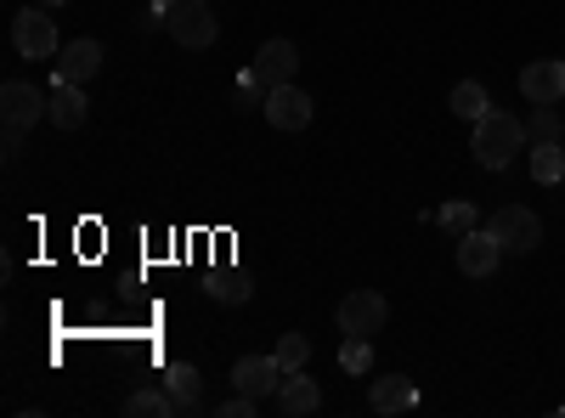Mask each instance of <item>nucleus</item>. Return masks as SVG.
<instances>
[{
    "label": "nucleus",
    "mask_w": 565,
    "mask_h": 418,
    "mask_svg": "<svg viewBox=\"0 0 565 418\" xmlns=\"http://www.w3.org/2000/svg\"><path fill=\"white\" fill-rule=\"evenodd\" d=\"M164 7H175V0H153V12H164Z\"/></svg>",
    "instance_id": "28"
},
{
    "label": "nucleus",
    "mask_w": 565,
    "mask_h": 418,
    "mask_svg": "<svg viewBox=\"0 0 565 418\" xmlns=\"http://www.w3.org/2000/svg\"><path fill=\"white\" fill-rule=\"evenodd\" d=\"M391 322V306H385V294H373V289H356V294H345L340 300V334H362V340H373Z\"/></svg>",
    "instance_id": "5"
},
{
    "label": "nucleus",
    "mask_w": 565,
    "mask_h": 418,
    "mask_svg": "<svg viewBox=\"0 0 565 418\" xmlns=\"http://www.w3.org/2000/svg\"><path fill=\"white\" fill-rule=\"evenodd\" d=\"M559 130H565V108L532 103V142H559Z\"/></svg>",
    "instance_id": "20"
},
{
    "label": "nucleus",
    "mask_w": 565,
    "mask_h": 418,
    "mask_svg": "<svg viewBox=\"0 0 565 418\" xmlns=\"http://www.w3.org/2000/svg\"><path fill=\"white\" fill-rule=\"evenodd\" d=\"M447 232H458V238H463V232L469 226H476V204H469V199H452V204H441V215H436Z\"/></svg>",
    "instance_id": "24"
},
{
    "label": "nucleus",
    "mask_w": 565,
    "mask_h": 418,
    "mask_svg": "<svg viewBox=\"0 0 565 418\" xmlns=\"http://www.w3.org/2000/svg\"><path fill=\"white\" fill-rule=\"evenodd\" d=\"M164 390L175 396V412H204V379L193 362H170L164 367Z\"/></svg>",
    "instance_id": "14"
},
{
    "label": "nucleus",
    "mask_w": 565,
    "mask_h": 418,
    "mask_svg": "<svg viewBox=\"0 0 565 418\" xmlns=\"http://www.w3.org/2000/svg\"><path fill=\"white\" fill-rule=\"evenodd\" d=\"M277 407L289 412V418H311V412L322 407V390H317V379L306 374V367H300V374H289V379H282V390H277Z\"/></svg>",
    "instance_id": "15"
},
{
    "label": "nucleus",
    "mask_w": 565,
    "mask_h": 418,
    "mask_svg": "<svg viewBox=\"0 0 565 418\" xmlns=\"http://www.w3.org/2000/svg\"><path fill=\"white\" fill-rule=\"evenodd\" d=\"M18 153H23V130L7 125V159H18Z\"/></svg>",
    "instance_id": "26"
},
{
    "label": "nucleus",
    "mask_w": 565,
    "mask_h": 418,
    "mask_svg": "<svg viewBox=\"0 0 565 418\" xmlns=\"http://www.w3.org/2000/svg\"><path fill=\"white\" fill-rule=\"evenodd\" d=\"M255 74L266 79V90H271V85H289V79L300 74V52H295V40H266L260 52H255Z\"/></svg>",
    "instance_id": "12"
},
{
    "label": "nucleus",
    "mask_w": 565,
    "mask_h": 418,
    "mask_svg": "<svg viewBox=\"0 0 565 418\" xmlns=\"http://www.w3.org/2000/svg\"><path fill=\"white\" fill-rule=\"evenodd\" d=\"M526 148V125L514 119V114H481L476 119V136H469V153H476V164H487V170H503L514 153Z\"/></svg>",
    "instance_id": "1"
},
{
    "label": "nucleus",
    "mask_w": 565,
    "mask_h": 418,
    "mask_svg": "<svg viewBox=\"0 0 565 418\" xmlns=\"http://www.w3.org/2000/svg\"><path fill=\"white\" fill-rule=\"evenodd\" d=\"M103 68V40H68L63 52H57V63H52V79H63V85H85L90 74Z\"/></svg>",
    "instance_id": "10"
},
{
    "label": "nucleus",
    "mask_w": 565,
    "mask_h": 418,
    "mask_svg": "<svg viewBox=\"0 0 565 418\" xmlns=\"http://www.w3.org/2000/svg\"><path fill=\"white\" fill-rule=\"evenodd\" d=\"M271 356L282 362V374H300V367L311 362V340H306V334H282Z\"/></svg>",
    "instance_id": "21"
},
{
    "label": "nucleus",
    "mask_w": 565,
    "mask_h": 418,
    "mask_svg": "<svg viewBox=\"0 0 565 418\" xmlns=\"http://www.w3.org/2000/svg\"><path fill=\"white\" fill-rule=\"evenodd\" d=\"M170 412H175L170 390H130L125 396V418H170Z\"/></svg>",
    "instance_id": "19"
},
{
    "label": "nucleus",
    "mask_w": 565,
    "mask_h": 418,
    "mask_svg": "<svg viewBox=\"0 0 565 418\" xmlns=\"http://www.w3.org/2000/svg\"><path fill=\"white\" fill-rule=\"evenodd\" d=\"M0 119H7L12 130H29L45 119V90L29 85V79H7L0 85Z\"/></svg>",
    "instance_id": "8"
},
{
    "label": "nucleus",
    "mask_w": 565,
    "mask_h": 418,
    "mask_svg": "<svg viewBox=\"0 0 565 418\" xmlns=\"http://www.w3.org/2000/svg\"><path fill=\"white\" fill-rule=\"evenodd\" d=\"M164 29L175 45H186V52H210V45L221 40V23L210 12V0H175V7H164Z\"/></svg>",
    "instance_id": "2"
},
{
    "label": "nucleus",
    "mask_w": 565,
    "mask_h": 418,
    "mask_svg": "<svg viewBox=\"0 0 565 418\" xmlns=\"http://www.w3.org/2000/svg\"><path fill=\"white\" fill-rule=\"evenodd\" d=\"M260 114H266L271 130H306V125H311V97H306L295 79H289V85H271L266 103H260Z\"/></svg>",
    "instance_id": "6"
},
{
    "label": "nucleus",
    "mask_w": 565,
    "mask_h": 418,
    "mask_svg": "<svg viewBox=\"0 0 565 418\" xmlns=\"http://www.w3.org/2000/svg\"><path fill=\"white\" fill-rule=\"evenodd\" d=\"M12 52L29 57V63H52L63 52V40H57V18H45V7H23L12 18Z\"/></svg>",
    "instance_id": "3"
},
{
    "label": "nucleus",
    "mask_w": 565,
    "mask_h": 418,
    "mask_svg": "<svg viewBox=\"0 0 565 418\" xmlns=\"http://www.w3.org/2000/svg\"><path fill=\"white\" fill-rule=\"evenodd\" d=\"M340 367H345V374H367V367H373V345H367L362 334H345V345H340Z\"/></svg>",
    "instance_id": "23"
},
{
    "label": "nucleus",
    "mask_w": 565,
    "mask_h": 418,
    "mask_svg": "<svg viewBox=\"0 0 565 418\" xmlns=\"http://www.w3.org/2000/svg\"><path fill=\"white\" fill-rule=\"evenodd\" d=\"M282 362L277 356H238V367H232V390H244V396H255V401H271L277 390H282Z\"/></svg>",
    "instance_id": "7"
},
{
    "label": "nucleus",
    "mask_w": 565,
    "mask_h": 418,
    "mask_svg": "<svg viewBox=\"0 0 565 418\" xmlns=\"http://www.w3.org/2000/svg\"><path fill=\"white\" fill-rule=\"evenodd\" d=\"M521 97L526 103H565V57H537L521 68Z\"/></svg>",
    "instance_id": "11"
},
{
    "label": "nucleus",
    "mask_w": 565,
    "mask_h": 418,
    "mask_svg": "<svg viewBox=\"0 0 565 418\" xmlns=\"http://www.w3.org/2000/svg\"><path fill=\"white\" fill-rule=\"evenodd\" d=\"M210 294H215L221 306H244V300H249V277H244V271H221L215 283H210Z\"/></svg>",
    "instance_id": "22"
},
{
    "label": "nucleus",
    "mask_w": 565,
    "mask_h": 418,
    "mask_svg": "<svg viewBox=\"0 0 565 418\" xmlns=\"http://www.w3.org/2000/svg\"><path fill=\"white\" fill-rule=\"evenodd\" d=\"M492 238L503 244V255H532L543 244V221L526 210V204H503L492 215Z\"/></svg>",
    "instance_id": "4"
},
{
    "label": "nucleus",
    "mask_w": 565,
    "mask_h": 418,
    "mask_svg": "<svg viewBox=\"0 0 565 418\" xmlns=\"http://www.w3.org/2000/svg\"><path fill=\"white\" fill-rule=\"evenodd\" d=\"M532 181H543V187L565 181V142H532Z\"/></svg>",
    "instance_id": "18"
},
{
    "label": "nucleus",
    "mask_w": 565,
    "mask_h": 418,
    "mask_svg": "<svg viewBox=\"0 0 565 418\" xmlns=\"http://www.w3.org/2000/svg\"><path fill=\"white\" fill-rule=\"evenodd\" d=\"M452 114H458V119H469V125H476L481 114H492L487 85H481V79H458V85H452Z\"/></svg>",
    "instance_id": "17"
},
{
    "label": "nucleus",
    "mask_w": 565,
    "mask_h": 418,
    "mask_svg": "<svg viewBox=\"0 0 565 418\" xmlns=\"http://www.w3.org/2000/svg\"><path fill=\"white\" fill-rule=\"evenodd\" d=\"M498 260H503V244L492 238V226H487V232L469 226L463 238H458V271H463V277H492Z\"/></svg>",
    "instance_id": "9"
},
{
    "label": "nucleus",
    "mask_w": 565,
    "mask_h": 418,
    "mask_svg": "<svg viewBox=\"0 0 565 418\" xmlns=\"http://www.w3.org/2000/svg\"><path fill=\"white\" fill-rule=\"evenodd\" d=\"M85 114H90L85 90H79V85L52 79V90H45V119H52L57 130H79V125H85Z\"/></svg>",
    "instance_id": "13"
},
{
    "label": "nucleus",
    "mask_w": 565,
    "mask_h": 418,
    "mask_svg": "<svg viewBox=\"0 0 565 418\" xmlns=\"http://www.w3.org/2000/svg\"><path fill=\"white\" fill-rule=\"evenodd\" d=\"M34 7H45V12H57V7H68V0H34Z\"/></svg>",
    "instance_id": "27"
},
{
    "label": "nucleus",
    "mask_w": 565,
    "mask_h": 418,
    "mask_svg": "<svg viewBox=\"0 0 565 418\" xmlns=\"http://www.w3.org/2000/svg\"><path fill=\"white\" fill-rule=\"evenodd\" d=\"M210 7H215V0H210Z\"/></svg>",
    "instance_id": "29"
},
{
    "label": "nucleus",
    "mask_w": 565,
    "mask_h": 418,
    "mask_svg": "<svg viewBox=\"0 0 565 418\" xmlns=\"http://www.w3.org/2000/svg\"><path fill=\"white\" fill-rule=\"evenodd\" d=\"M255 412H260V401L244 396V390H238V396H226V401L215 407V418H255Z\"/></svg>",
    "instance_id": "25"
},
{
    "label": "nucleus",
    "mask_w": 565,
    "mask_h": 418,
    "mask_svg": "<svg viewBox=\"0 0 565 418\" xmlns=\"http://www.w3.org/2000/svg\"><path fill=\"white\" fill-rule=\"evenodd\" d=\"M367 407H373V412H407V407H418V385L402 379V374H385V379H373Z\"/></svg>",
    "instance_id": "16"
}]
</instances>
